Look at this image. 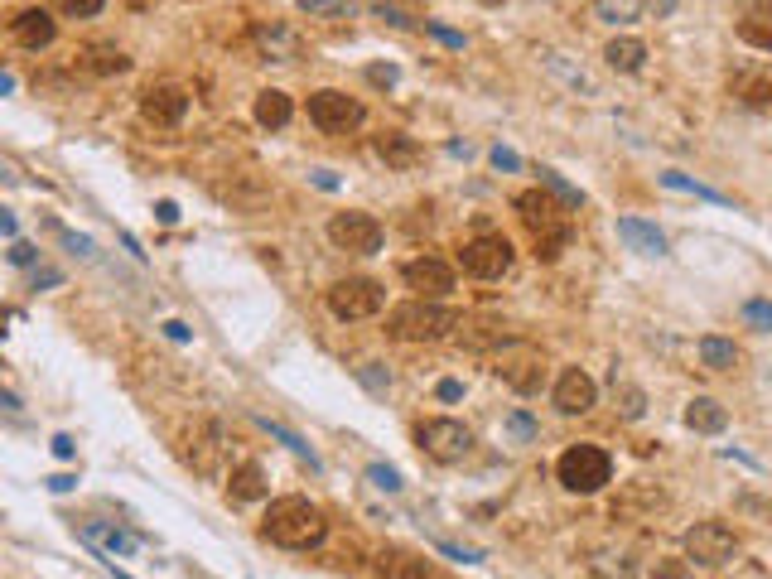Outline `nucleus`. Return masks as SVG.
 <instances>
[{
  "mask_svg": "<svg viewBox=\"0 0 772 579\" xmlns=\"http://www.w3.org/2000/svg\"><path fill=\"white\" fill-rule=\"evenodd\" d=\"M261 536L280 546V551H314V546H324V536H329V517L309 502V497H276L271 507H266V522H261Z\"/></svg>",
  "mask_w": 772,
  "mask_h": 579,
  "instance_id": "obj_1",
  "label": "nucleus"
},
{
  "mask_svg": "<svg viewBox=\"0 0 772 579\" xmlns=\"http://www.w3.org/2000/svg\"><path fill=\"white\" fill-rule=\"evenodd\" d=\"M512 208H517L522 227L536 242V261H560V251L570 247V237H575V222L565 213V203H555L546 189H522L512 198Z\"/></svg>",
  "mask_w": 772,
  "mask_h": 579,
  "instance_id": "obj_2",
  "label": "nucleus"
},
{
  "mask_svg": "<svg viewBox=\"0 0 772 579\" xmlns=\"http://www.w3.org/2000/svg\"><path fill=\"white\" fill-rule=\"evenodd\" d=\"M459 324H464L459 309H449V304H440V300H420V295L406 304H396V309L386 314V333L401 338V343H444Z\"/></svg>",
  "mask_w": 772,
  "mask_h": 579,
  "instance_id": "obj_3",
  "label": "nucleus"
},
{
  "mask_svg": "<svg viewBox=\"0 0 772 579\" xmlns=\"http://www.w3.org/2000/svg\"><path fill=\"white\" fill-rule=\"evenodd\" d=\"M555 478H560V488L565 493H599L613 483V459H608L599 444H570L560 459H555Z\"/></svg>",
  "mask_w": 772,
  "mask_h": 579,
  "instance_id": "obj_4",
  "label": "nucleus"
},
{
  "mask_svg": "<svg viewBox=\"0 0 772 579\" xmlns=\"http://www.w3.org/2000/svg\"><path fill=\"white\" fill-rule=\"evenodd\" d=\"M324 304H329V314L338 324H358V319L382 314L386 290L372 276H348V280H333L329 290H324Z\"/></svg>",
  "mask_w": 772,
  "mask_h": 579,
  "instance_id": "obj_5",
  "label": "nucleus"
},
{
  "mask_svg": "<svg viewBox=\"0 0 772 579\" xmlns=\"http://www.w3.org/2000/svg\"><path fill=\"white\" fill-rule=\"evenodd\" d=\"M362 121H367V107H362L358 97H348V92H338V87L309 92V126H314V131H324V136H348V131H358Z\"/></svg>",
  "mask_w": 772,
  "mask_h": 579,
  "instance_id": "obj_6",
  "label": "nucleus"
},
{
  "mask_svg": "<svg viewBox=\"0 0 772 579\" xmlns=\"http://www.w3.org/2000/svg\"><path fill=\"white\" fill-rule=\"evenodd\" d=\"M184 464H189L198 478H218L222 464H227V430L218 420H193L184 430V444H179Z\"/></svg>",
  "mask_w": 772,
  "mask_h": 579,
  "instance_id": "obj_7",
  "label": "nucleus"
},
{
  "mask_svg": "<svg viewBox=\"0 0 772 579\" xmlns=\"http://www.w3.org/2000/svg\"><path fill=\"white\" fill-rule=\"evenodd\" d=\"M512 261H517V251H512V242L502 232H483V237H473V242L459 247V266L473 280H502L512 271Z\"/></svg>",
  "mask_w": 772,
  "mask_h": 579,
  "instance_id": "obj_8",
  "label": "nucleus"
},
{
  "mask_svg": "<svg viewBox=\"0 0 772 579\" xmlns=\"http://www.w3.org/2000/svg\"><path fill=\"white\" fill-rule=\"evenodd\" d=\"M415 444H420L435 464H464L469 449H473V430L464 425V420L440 415V420H425V425L415 430Z\"/></svg>",
  "mask_w": 772,
  "mask_h": 579,
  "instance_id": "obj_9",
  "label": "nucleus"
},
{
  "mask_svg": "<svg viewBox=\"0 0 772 579\" xmlns=\"http://www.w3.org/2000/svg\"><path fill=\"white\" fill-rule=\"evenodd\" d=\"M686 560H695V565H705V570H719V565H729L734 555H739V536H734V526L724 522H695L686 531Z\"/></svg>",
  "mask_w": 772,
  "mask_h": 579,
  "instance_id": "obj_10",
  "label": "nucleus"
},
{
  "mask_svg": "<svg viewBox=\"0 0 772 579\" xmlns=\"http://www.w3.org/2000/svg\"><path fill=\"white\" fill-rule=\"evenodd\" d=\"M329 242L338 251H358V256H377L386 242V227L372 213H358V208H348V213H333L329 218Z\"/></svg>",
  "mask_w": 772,
  "mask_h": 579,
  "instance_id": "obj_11",
  "label": "nucleus"
},
{
  "mask_svg": "<svg viewBox=\"0 0 772 579\" xmlns=\"http://www.w3.org/2000/svg\"><path fill=\"white\" fill-rule=\"evenodd\" d=\"M140 116L150 121V126H160V131H174L184 116H189V87L179 83H150L140 92Z\"/></svg>",
  "mask_w": 772,
  "mask_h": 579,
  "instance_id": "obj_12",
  "label": "nucleus"
},
{
  "mask_svg": "<svg viewBox=\"0 0 772 579\" xmlns=\"http://www.w3.org/2000/svg\"><path fill=\"white\" fill-rule=\"evenodd\" d=\"M401 280L411 285L420 300H444L454 290V266L440 261V256H415V261L401 266Z\"/></svg>",
  "mask_w": 772,
  "mask_h": 579,
  "instance_id": "obj_13",
  "label": "nucleus"
},
{
  "mask_svg": "<svg viewBox=\"0 0 772 579\" xmlns=\"http://www.w3.org/2000/svg\"><path fill=\"white\" fill-rule=\"evenodd\" d=\"M551 401L560 415H589L599 406V386H594V377H589L584 367H565V372L555 377Z\"/></svg>",
  "mask_w": 772,
  "mask_h": 579,
  "instance_id": "obj_14",
  "label": "nucleus"
},
{
  "mask_svg": "<svg viewBox=\"0 0 772 579\" xmlns=\"http://www.w3.org/2000/svg\"><path fill=\"white\" fill-rule=\"evenodd\" d=\"M251 44L261 49V58H266V63H300V58H304L300 29L280 25V20H271V25H256V29H251Z\"/></svg>",
  "mask_w": 772,
  "mask_h": 579,
  "instance_id": "obj_15",
  "label": "nucleus"
},
{
  "mask_svg": "<svg viewBox=\"0 0 772 579\" xmlns=\"http://www.w3.org/2000/svg\"><path fill=\"white\" fill-rule=\"evenodd\" d=\"M10 34H15V44L20 49H29V54H39V49H49L58 39V25H54V15L49 10H20L15 20H10Z\"/></svg>",
  "mask_w": 772,
  "mask_h": 579,
  "instance_id": "obj_16",
  "label": "nucleus"
},
{
  "mask_svg": "<svg viewBox=\"0 0 772 579\" xmlns=\"http://www.w3.org/2000/svg\"><path fill=\"white\" fill-rule=\"evenodd\" d=\"M662 507H666L662 488H652V483H628L623 493L613 497V522H642V517H652V512H662Z\"/></svg>",
  "mask_w": 772,
  "mask_h": 579,
  "instance_id": "obj_17",
  "label": "nucleus"
},
{
  "mask_svg": "<svg viewBox=\"0 0 772 579\" xmlns=\"http://www.w3.org/2000/svg\"><path fill=\"white\" fill-rule=\"evenodd\" d=\"M541 372H546V367H541V353H536V348H522L517 358H497V377L512 386V391H522V396L541 386Z\"/></svg>",
  "mask_w": 772,
  "mask_h": 579,
  "instance_id": "obj_18",
  "label": "nucleus"
},
{
  "mask_svg": "<svg viewBox=\"0 0 772 579\" xmlns=\"http://www.w3.org/2000/svg\"><path fill=\"white\" fill-rule=\"evenodd\" d=\"M78 68L92 78H121V73H131V54L116 49V44H87L78 54Z\"/></svg>",
  "mask_w": 772,
  "mask_h": 579,
  "instance_id": "obj_19",
  "label": "nucleus"
},
{
  "mask_svg": "<svg viewBox=\"0 0 772 579\" xmlns=\"http://www.w3.org/2000/svg\"><path fill=\"white\" fill-rule=\"evenodd\" d=\"M256 126H266V131H285L290 126V116H295V102L280 92V87H266V92H256Z\"/></svg>",
  "mask_w": 772,
  "mask_h": 579,
  "instance_id": "obj_20",
  "label": "nucleus"
},
{
  "mask_svg": "<svg viewBox=\"0 0 772 579\" xmlns=\"http://www.w3.org/2000/svg\"><path fill=\"white\" fill-rule=\"evenodd\" d=\"M377 160H386V169H415L425 160V150L401 131H386V136H377Z\"/></svg>",
  "mask_w": 772,
  "mask_h": 579,
  "instance_id": "obj_21",
  "label": "nucleus"
},
{
  "mask_svg": "<svg viewBox=\"0 0 772 579\" xmlns=\"http://www.w3.org/2000/svg\"><path fill=\"white\" fill-rule=\"evenodd\" d=\"M227 497L232 502H261L266 497V469L247 459V464H237V469L227 473Z\"/></svg>",
  "mask_w": 772,
  "mask_h": 579,
  "instance_id": "obj_22",
  "label": "nucleus"
},
{
  "mask_svg": "<svg viewBox=\"0 0 772 579\" xmlns=\"http://www.w3.org/2000/svg\"><path fill=\"white\" fill-rule=\"evenodd\" d=\"M724 425H729V411L715 396H695L686 406V430H695V435H724Z\"/></svg>",
  "mask_w": 772,
  "mask_h": 579,
  "instance_id": "obj_23",
  "label": "nucleus"
},
{
  "mask_svg": "<svg viewBox=\"0 0 772 579\" xmlns=\"http://www.w3.org/2000/svg\"><path fill=\"white\" fill-rule=\"evenodd\" d=\"M618 237L633 251H642V256H666V237L642 218H618Z\"/></svg>",
  "mask_w": 772,
  "mask_h": 579,
  "instance_id": "obj_24",
  "label": "nucleus"
},
{
  "mask_svg": "<svg viewBox=\"0 0 772 579\" xmlns=\"http://www.w3.org/2000/svg\"><path fill=\"white\" fill-rule=\"evenodd\" d=\"M382 575L386 579H435V565L415 551H382Z\"/></svg>",
  "mask_w": 772,
  "mask_h": 579,
  "instance_id": "obj_25",
  "label": "nucleus"
},
{
  "mask_svg": "<svg viewBox=\"0 0 772 579\" xmlns=\"http://www.w3.org/2000/svg\"><path fill=\"white\" fill-rule=\"evenodd\" d=\"M604 63L613 73H642V63H647V44L633 39V34H623V39H613L604 49Z\"/></svg>",
  "mask_w": 772,
  "mask_h": 579,
  "instance_id": "obj_26",
  "label": "nucleus"
},
{
  "mask_svg": "<svg viewBox=\"0 0 772 579\" xmlns=\"http://www.w3.org/2000/svg\"><path fill=\"white\" fill-rule=\"evenodd\" d=\"M459 329H464V343H469V348H502V343L517 338L502 319H469V324H459Z\"/></svg>",
  "mask_w": 772,
  "mask_h": 579,
  "instance_id": "obj_27",
  "label": "nucleus"
},
{
  "mask_svg": "<svg viewBox=\"0 0 772 579\" xmlns=\"http://www.w3.org/2000/svg\"><path fill=\"white\" fill-rule=\"evenodd\" d=\"M589 570L604 579H633L637 575V560L633 551H613V546H599V551L589 555Z\"/></svg>",
  "mask_w": 772,
  "mask_h": 579,
  "instance_id": "obj_28",
  "label": "nucleus"
},
{
  "mask_svg": "<svg viewBox=\"0 0 772 579\" xmlns=\"http://www.w3.org/2000/svg\"><path fill=\"white\" fill-rule=\"evenodd\" d=\"M700 362H705L710 372H734V367H739V348H734V338L705 333V338H700Z\"/></svg>",
  "mask_w": 772,
  "mask_h": 579,
  "instance_id": "obj_29",
  "label": "nucleus"
},
{
  "mask_svg": "<svg viewBox=\"0 0 772 579\" xmlns=\"http://www.w3.org/2000/svg\"><path fill=\"white\" fill-rule=\"evenodd\" d=\"M256 425H261V430H266L271 440H280V444H285V449H290L295 459H304V464H309V469H314V473L324 469V464H319V454H314V449H309V444H304L300 435H295V430H285L280 420H271V415H256Z\"/></svg>",
  "mask_w": 772,
  "mask_h": 579,
  "instance_id": "obj_30",
  "label": "nucleus"
},
{
  "mask_svg": "<svg viewBox=\"0 0 772 579\" xmlns=\"http://www.w3.org/2000/svg\"><path fill=\"white\" fill-rule=\"evenodd\" d=\"M541 63H546V68H551V73H555V78H560L565 87H575V92H584V97H594V92H599V87H594V78H589L584 68H575V63H570L565 54L546 49V54H541Z\"/></svg>",
  "mask_w": 772,
  "mask_h": 579,
  "instance_id": "obj_31",
  "label": "nucleus"
},
{
  "mask_svg": "<svg viewBox=\"0 0 772 579\" xmlns=\"http://www.w3.org/2000/svg\"><path fill=\"white\" fill-rule=\"evenodd\" d=\"M642 10H647V0H594V15L604 25H633V20H642Z\"/></svg>",
  "mask_w": 772,
  "mask_h": 579,
  "instance_id": "obj_32",
  "label": "nucleus"
},
{
  "mask_svg": "<svg viewBox=\"0 0 772 579\" xmlns=\"http://www.w3.org/2000/svg\"><path fill=\"white\" fill-rule=\"evenodd\" d=\"M83 541H102L107 551L116 555H136L140 551V536L131 531H116V526H83Z\"/></svg>",
  "mask_w": 772,
  "mask_h": 579,
  "instance_id": "obj_33",
  "label": "nucleus"
},
{
  "mask_svg": "<svg viewBox=\"0 0 772 579\" xmlns=\"http://www.w3.org/2000/svg\"><path fill=\"white\" fill-rule=\"evenodd\" d=\"M295 5L309 20H353L358 15V0H295Z\"/></svg>",
  "mask_w": 772,
  "mask_h": 579,
  "instance_id": "obj_34",
  "label": "nucleus"
},
{
  "mask_svg": "<svg viewBox=\"0 0 772 579\" xmlns=\"http://www.w3.org/2000/svg\"><path fill=\"white\" fill-rule=\"evenodd\" d=\"M613 401H618L623 420H642V411H647V391L633 382H618V377H613Z\"/></svg>",
  "mask_w": 772,
  "mask_h": 579,
  "instance_id": "obj_35",
  "label": "nucleus"
},
{
  "mask_svg": "<svg viewBox=\"0 0 772 579\" xmlns=\"http://www.w3.org/2000/svg\"><path fill=\"white\" fill-rule=\"evenodd\" d=\"M662 184H666V189H676V193H695V198H705V203H729V198H724L719 189L700 184V179H686V174H676V169H666Z\"/></svg>",
  "mask_w": 772,
  "mask_h": 579,
  "instance_id": "obj_36",
  "label": "nucleus"
},
{
  "mask_svg": "<svg viewBox=\"0 0 772 579\" xmlns=\"http://www.w3.org/2000/svg\"><path fill=\"white\" fill-rule=\"evenodd\" d=\"M734 97L744 107H768L772 102V83L768 78H734Z\"/></svg>",
  "mask_w": 772,
  "mask_h": 579,
  "instance_id": "obj_37",
  "label": "nucleus"
},
{
  "mask_svg": "<svg viewBox=\"0 0 772 579\" xmlns=\"http://www.w3.org/2000/svg\"><path fill=\"white\" fill-rule=\"evenodd\" d=\"M739 39L753 49H772V15H748L739 20Z\"/></svg>",
  "mask_w": 772,
  "mask_h": 579,
  "instance_id": "obj_38",
  "label": "nucleus"
},
{
  "mask_svg": "<svg viewBox=\"0 0 772 579\" xmlns=\"http://www.w3.org/2000/svg\"><path fill=\"white\" fill-rule=\"evenodd\" d=\"M541 189L555 193V198H560L565 208H584V193H579L575 184H565V179H560L555 169H541Z\"/></svg>",
  "mask_w": 772,
  "mask_h": 579,
  "instance_id": "obj_39",
  "label": "nucleus"
},
{
  "mask_svg": "<svg viewBox=\"0 0 772 579\" xmlns=\"http://www.w3.org/2000/svg\"><path fill=\"white\" fill-rule=\"evenodd\" d=\"M353 377H358L372 396H386V391H391V372H386L382 362H362V367H353Z\"/></svg>",
  "mask_w": 772,
  "mask_h": 579,
  "instance_id": "obj_40",
  "label": "nucleus"
},
{
  "mask_svg": "<svg viewBox=\"0 0 772 579\" xmlns=\"http://www.w3.org/2000/svg\"><path fill=\"white\" fill-rule=\"evenodd\" d=\"M58 15H68V20H92V15H102L107 10V0H49Z\"/></svg>",
  "mask_w": 772,
  "mask_h": 579,
  "instance_id": "obj_41",
  "label": "nucleus"
},
{
  "mask_svg": "<svg viewBox=\"0 0 772 579\" xmlns=\"http://www.w3.org/2000/svg\"><path fill=\"white\" fill-rule=\"evenodd\" d=\"M652 579H695V570H690V560H681V555H662L652 565Z\"/></svg>",
  "mask_w": 772,
  "mask_h": 579,
  "instance_id": "obj_42",
  "label": "nucleus"
},
{
  "mask_svg": "<svg viewBox=\"0 0 772 579\" xmlns=\"http://www.w3.org/2000/svg\"><path fill=\"white\" fill-rule=\"evenodd\" d=\"M739 314H744V324H753V329H772V300H748Z\"/></svg>",
  "mask_w": 772,
  "mask_h": 579,
  "instance_id": "obj_43",
  "label": "nucleus"
},
{
  "mask_svg": "<svg viewBox=\"0 0 772 579\" xmlns=\"http://www.w3.org/2000/svg\"><path fill=\"white\" fill-rule=\"evenodd\" d=\"M367 478H372L377 488H386V493H401V473L386 469V464H372V469H367Z\"/></svg>",
  "mask_w": 772,
  "mask_h": 579,
  "instance_id": "obj_44",
  "label": "nucleus"
},
{
  "mask_svg": "<svg viewBox=\"0 0 772 579\" xmlns=\"http://www.w3.org/2000/svg\"><path fill=\"white\" fill-rule=\"evenodd\" d=\"M507 430H512L517 440H536V420H531L526 411H512V415H507Z\"/></svg>",
  "mask_w": 772,
  "mask_h": 579,
  "instance_id": "obj_45",
  "label": "nucleus"
},
{
  "mask_svg": "<svg viewBox=\"0 0 772 579\" xmlns=\"http://www.w3.org/2000/svg\"><path fill=\"white\" fill-rule=\"evenodd\" d=\"M396 78H401L396 63H372V68H367V83H377V87H396Z\"/></svg>",
  "mask_w": 772,
  "mask_h": 579,
  "instance_id": "obj_46",
  "label": "nucleus"
},
{
  "mask_svg": "<svg viewBox=\"0 0 772 579\" xmlns=\"http://www.w3.org/2000/svg\"><path fill=\"white\" fill-rule=\"evenodd\" d=\"M54 232H58V242H63L68 251H78V256H92V251H97L92 242H87V237H78V232H68V227H54Z\"/></svg>",
  "mask_w": 772,
  "mask_h": 579,
  "instance_id": "obj_47",
  "label": "nucleus"
},
{
  "mask_svg": "<svg viewBox=\"0 0 772 579\" xmlns=\"http://www.w3.org/2000/svg\"><path fill=\"white\" fill-rule=\"evenodd\" d=\"M435 551L449 555V560H464V565H473V560H483L478 551H469V546H454V541H435Z\"/></svg>",
  "mask_w": 772,
  "mask_h": 579,
  "instance_id": "obj_48",
  "label": "nucleus"
},
{
  "mask_svg": "<svg viewBox=\"0 0 772 579\" xmlns=\"http://www.w3.org/2000/svg\"><path fill=\"white\" fill-rule=\"evenodd\" d=\"M425 29L440 39V44H449V49H464V34H454V29H444V25H435V20H425Z\"/></svg>",
  "mask_w": 772,
  "mask_h": 579,
  "instance_id": "obj_49",
  "label": "nucleus"
},
{
  "mask_svg": "<svg viewBox=\"0 0 772 579\" xmlns=\"http://www.w3.org/2000/svg\"><path fill=\"white\" fill-rule=\"evenodd\" d=\"M493 165L507 169V174H517V169H522V160H517V150H502V145H497V150H493Z\"/></svg>",
  "mask_w": 772,
  "mask_h": 579,
  "instance_id": "obj_50",
  "label": "nucleus"
},
{
  "mask_svg": "<svg viewBox=\"0 0 772 579\" xmlns=\"http://www.w3.org/2000/svg\"><path fill=\"white\" fill-rule=\"evenodd\" d=\"M10 261H15V266H34V261H39V251L29 247V242H15V247H10Z\"/></svg>",
  "mask_w": 772,
  "mask_h": 579,
  "instance_id": "obj_51",
  "label": "nucleus"
},
{
  "mask_svg": "<svg viewBox=\"0 0 772 579\" xmlns=\"http://www.w3.org/2000/svg\"><path fill=\"white\" fill-rule=\"evenodd\" d=\"M435 396H440V401H459V396H464V382H454V377H444V382L435 386Z\"/></svg>",
  "mask_w": 772,
  "mask_h": 579,
  "instance_id": "obj_52",
  "label": "nucleus"
},
{
  "mask_svg": "<svg viewBox=\"0 0 772 579\" xmlns=\"http://www.w3.org/2000/svg\"><path fill=\"white\" fill-rule=\"evenodd\" d=\"M165 333L174 338V343H189V338H193V329L184 324V319H169V324H165Z\"/></svg>",
  "mask_w": 772,
  "mask_h": 579,
  "instance_id": "obj_53",
  "label": "nucleus"
},
{
  "mask_svg": "<svg viewBox=\"0 0 772 579\" xmlns=\"http://www.w3.org/2000/svg\"><path fill=\"white\" fill-rule=\"evenodd\" d=\"M49 488H54V493H73V488H78V478H73V473H54V478H49Z\"/></svg>",
  "mask_w": 772,
  "mask_h": 579,
  "instance_id": "obj_54",
  "label": "nucleus"
},
{
  "mask_svg": "<svg viewBox=\"0 0 772 579\" xmlns=\"http://www.w3.org/2000/svg\"><path fill=\"white\" fill-rule=\"evenodd\" d=\"M155 218L165 222V227H174V222H179V208H174V203L165 198V203H155Z\"/></svg>",
  "mask_w": 772,
  "mask_h": 579,
  "instance_id": "obj_55",
  "label": "nucleus"
},
{
  "mask_svg": "<svg viewBox=\"0 0 772 579\" xmlns=\"http://www.w3.org/2000/svg\"><path fill=\"white\" fill-rule=\"evenodd\" d=\"M73 449H78V444L68 440V435H54V454H58V459H73Z\"/></svg>",
  "mask_w": 772,
  "mask_h": 579,
  "instance_id": "obj_56",
  "label": "nucleus"
},
{
  "mask_svg": "<svg viewBox=\"0 0 772 579\" xmlns=\"http://www.w3.org/2000/svg\"><path fill=\"white\" fill-rule=\"evenodd\" d=\"M314 184H319V189H338V179H333V174H329V169H314Z\"/></svg>",
  "mask_w": 772,
  "mask_h": 579,
  "instance_id": "obj_57",
  "label": "nucleus"
},
{
  "mask_svg": "<svg viewBox=\"0 0 772 579\" xmlns=\"http://www.w3.org/2000/svg\"><path fill=\"white\" fill-rule=\"evenodd\" d=\"M121 247L131 251V256H136V261H145V251H140V242H136V237H131V232H121Z\"/></svg>",
  "mask_w": 772,
  "mask_h": 579,
  "instance_id": "obj_58",
  "label": "nucleus"
},
{
  "mask_svg": "<svg viewBox=\"0 0 772 579\" xmlns=\"http://www.w3.org/2000/svg\"><path fill=\"white\" fill-rule=\"evenodd\" d=\"M0 237H15V218H10V208H0Z\"/></svg>",
  "mask_w": 772,
  "mask_h": 579,
  "instance_id": "obj_59",
  "label": "nucleus"
},
{
  "mask_svg": "<svg viewBox=\"0 0 772 579\" xmlns=\"http://www.w3.org/2000/svg\"><path fill=\"white\" fill-rule=\"evenodd\" d=\"M58 280H63V276H58V271H49V266H44V271H34V285H58Z\"/></svg>",
  "mask_w": 772,
  "mask_h": 579,
  "instance_id": "obj_60",
  "label": "nucleus"
},
{
  "mask_svg": "<svg viewBox=\"0 0 772 579\" xmlns=\"http://www.w3.org/2000/svg\"><path fill=\"white\" fill-rule=\"evenodd\" d=\"M647 5H652V10H657V20H666V15H671V10H676V0H647Z\"/></svg>",
  "mask_w": 772,
  "mask_h": 579,
  "instance_id": "obj_61",
  "label": "nucleus"
},
{
  "mask_svg": "<svg viewBox=\"0 0 772 579\" xmlns=\"http://www.w3.org/2000/svg\"><path fill=\"white\" fill-rule=\"evenodd\" d=\"M372 5H396V10H420V0H372Z\"/></svg>",
  "mask_w": 772,
  "mask_h": 579,
  "instance_id": "obj_62",
  "label": "nucleus"
},
{
  "mask_svg": "<svg viewBox=\"0 0 772 579\" xmlns=\"http://www.w3.org/2000/svg\"><path fill=\"white\" fill-rule=\"evenodd\" d=\"M10 87H15V78H5V73H0V92H10Z\"/></svg>",
  "mask_w": 772,
  "mask_h": 579,
  "instance_id": "obj_63",
  "label": "nucleus"
},
{
  "mask_svg": "<svg viewBox=\"0 0 772 579\" xmlns=\"http://www.w3.org/2000/svg\"><path fill=\"white\" fill-rule=\"evenodd\" d=\"M483 5H497V0H483Z\"/></svg>",
  "mask_w": 772,
  "mask_h": 579,
  "instance_id": "obj_64",
  "label": "nucleus"
}]
</instances>
